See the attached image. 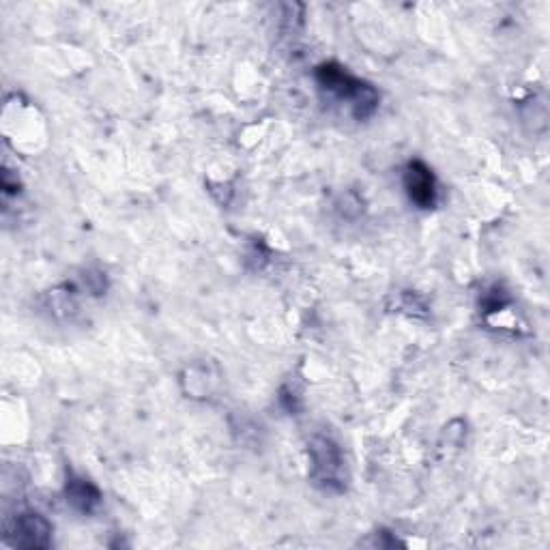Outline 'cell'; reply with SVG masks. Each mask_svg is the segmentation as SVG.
<instances>
[{
	"mask_svg": "<svg viewBox=\"0 0 550 550\" xmlns=\"http://www.w3.org/2000/svg\"><path fill=\"white\" fill-rule=\"evenodd\" d=\"M312 477L325 488H342L344 462L338 445L325 437H316L310 443Z\"/></svg>",
	"mask_w": 550,
	"mask_h": 550,
	"instance_id": "obj_2",
	"label": "cell"
},
{
	"mask_svg": "<svg viewBox=\"0 0 550 550\" xmlns=\"http://www.w3.org/2000/svg\"><path fill=\"white\" fill-rule=\"evenodd\" d=\"M316 78L321 82L323 89L334 93L338 99L351 101L353 114L359 121L368 119L376 110V106H379V93H376L370 84L359 82L353 76L346 74V71L338 65L318 67Z\"/></svg>",
	"mask_w": 550,
	"mask_h": 550,
	"instance_id": "obj_1",
	"label": "cell"
},
{
	"mask_svg": "<svg viewBox=\"0 0 550 550\" xmlns=\"http://www.w3.org/2000/svg\"><path fill=\"white\" fill-rule=\"evenodd\" d=\"M404 190H407L415 205L422 209H430L434 200H437V183H434L430 168L422 162H411L404 170Z\"/></svg>",
	"mask_w": 550,
	"mask_h": 550,
	"instance_id": "obj_4",
	"label": "cell"
},
{
	"mask_svg": "<svg viewBox=\"0 0 550 550\" xmlns=\"http://www.w3.org/2000/svg\"><path fill=\"white\" fill-rule=\"evenodd\" d=\"M9 535L16 546L48 548L52 542V525L37 512H24L13 520Z\"/></svg>",
	"mask_w": 550,
	"mask_h": 550,
	"instance_id": "obj_3",
	"label": "cell"
},
{
	"mask_svg": "<svg viewBox=\"0 0 550 550\" xmlns=\"http://www.w3.org/2000/svg\"><path fill=\"white\" fill-rule=\"evenodd\" d=\"M67 501L80 512H91L99 503V492L91 482L82 480V477L80 480L74 477V480L67 484Z\"/></svg>",
	"mask_w": 550,
	"mask_h": 550,
	"instance_id": "obj_5",
	"label": "cell"
}]
</instances>
